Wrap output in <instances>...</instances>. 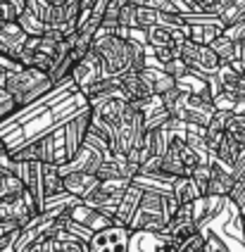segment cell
<instances>
[{"label":"cell","mask_w":245,"mask_h":252,"mask_svg":"<svg viewBox=\"0 0 245 252\" xmlns=\"http://www.w3.org/2000/svg\"><path fill=\"white\" fill-rule=\"evenodd\" d=\"M53 88H55V84L50 81V76L45 71L31 69V67H22V69L7 74V79H5V91L12 95L17 110L38 102Z\"/></svg>","instance_id":"cell-1"},{"label":"cell","mask_w":245,"mask_h":252,"mask_svg":"<svg viewBox=\"0 0 245 252\" xmlns=\"http://www.w3.org/2000/svg\"><path fill=\"white\" fill-rule=\"evenodd\" d=\"M91 53L98 57L105 79H119V76L133 71L129 41H122L117 36H100V38H93Z\"/></svg>","instance_id":"cell-2"},{"label":"cell","mask_w":245,"mask_h":252,"mask_svg":"<svg viewBox=\"0 0 245 252\" xmlns=\"http://www.w3.org/2000/svg\"><path fill=\"white\" fill-rule=\"evenodd\" d=\"M162 193L167 190H150V188H143V195H141V202L133 212L129 221L131 233H162L164 226L169 224L164 212H162Z\"/></svg>","instance_id":"cell-3"},{"label":"cell","mask_w":245,"mask_h":252,"mask_svg":"<svg viewBox=\"0 0 245 252\" xmlns=\"http://www.w3.org/2000/svg\"><path fill=\"white\" fill-rule=\"evenodd\" d=\"M179 57L184 60V64L188 67V71L198 74V76H202V79L214 76L216 71H219V67H221L219 57L212 53L210 45H198V43H190V41L181 43Z\"/></svg>","instance_id":"cell-4"},{"label":"cell","mask_w":245,"mask_h":252,"mask_svg":"<svg viewBox=\"0 0 245 252\" xmlns=\"http://www.w3.org/2000/svg\"><path fill=\"white\" fill-rule=\"evenodd\" d=\"M131 233L129 228L124 226H107L102 231L91 233L86 248L88 252H129V243H131Z\"/></svg>","instance_id":"cell-5"},{"label":"cell","mask_w":245,"mask_h":252,"mask_svg":"<svg viewBox=\"0 0 245 252\" xmlns=\"http://www.w3.org/2000/svg\"><path fill=\"white\" fill-rule=\"evenodd\" d=\"M88 126H91V110H88V105L81 110V112L74 114L69 122H64V124H62L67 159H72L74 153L84 145V140H86V136H88Z\"/></svg>","instance_id":"cell-6"},{"label":"cell","mask_w":245,"mask_h":252,"mask_svg":"<svg viewBox=\"0 0 245 252\" xmlns=\"http://www.w3.org/2000/svg\"><path fill=\"white\" fill-rule=\"evenodd\" d=\"M69 79H72V84L76 86V91H79V93H81L84 88H88V86H93L95 81L105 79V76H102V67H100V62H98V57L88 50V55H84L79 62H74L72 71H69Z\"/></svg>","instance_id":"cell-7"},{"label":"cell","mask_w":245,"mask_h":252,"mask_svg":"<svg viewBox=\"0 0 245 252\" xmlns=\"http://www.w3.org/2000/svg\"><path fill=\"white\" fill-rule=\"evenodd\" d=\"M27 33L19 29L17 22H0V55L19 60L24 45H27Z\"/></svg>","instance_id":"cell-8"},{"label":"cell","mask_w":245,"mask_h":252,"mask_svg":"<svg viewBox=\"0 0 245 252\" xmlns=\"http://www.w3.org/2000/svg\"><path fill=\"white\" fill-rule=\"evenodd\" d=\"M119 93L129 105L145 102V100L153 98V91H150V86L145 84L141 71H129V74L119 76Z\"/></svg>","instance_id":"cell-9"},{"label":"cell","mask_w":245,"mask_h":252,"mask_svg":"<svg viewBox=\"0 0 245 252\" xmlns=\"http://www.w3.org/2000/svg\"><path fill=\"white\" fill-rule=\"evenodd\" d=\"M98 183H100V179L95 174H79V171L62 174V190L76 200H86L98 188Z\"/></svg>","instance_id":"cell-10"},{"label":"cell","mask_w":245,"mask_h":252,"mask_svg":"<svg viewBox=\"0 0 245 252\" xmlns=\"http://www.w3.org/2000/svg\"><path fill=\"white\" fill-rule=\"evenodd\" d=\"M231 188H233V176H231V169L221 167L214 157H212V162H210V183H207V195L229 200ZM207 195H205V197H207Z\"/></svg>","instance_id":"cell-11"},{"label":"cell","mask_w":245,"mask_h":252,"mask_svg":"<svg viewBox=\"0 0 245 252\" xmlns=\"http://www.w3.org/2000/svg\"><path fill=\"white\" fill-rule=\"evenodd\" d=\"M141 195H143V188H138L136 183H129V188L124 190V195H122L119 205H117L112 224L126 228L131 221V217H133V212H136V207H138V202H141Z\"/></svg>","instance_id":"cell-12"},{"label":"cell","mask_w":245,"mask_h":252,"mask_svg":"<svg viewBox=\"0 0 245 252\" xmlns=\"http://www.w3.org/2000/svg\"><path fill=\"white\" fill-rule=\"evenodd\" d=\"M241 153H243V148H241V145H238V143H236L233 138H229V136L224 133L212 157H214V159L219 162V164H221V167L233 169V164H236V159L241 157Z\"/></svg>","instance_id":"cell-13"},{"label":"cell","mask_w":245,"mask_h":252,"mask_svg":"<svg viewBox=\"0 0 245 252\" xmlns=\"http://www.w3.org/2000/svg\"><path fill=\"white\" fill-rule=\"evenodd\" d=\"M169 193L174 195V200H176L179 205H193V202L200 197L195 183L190 181V176H179V179H174L172 186H169Z\"/></svg>","instance_id":"cell-14"},{"label":"cell","mask_w":245,"mask_h":252,"mask_svg":"<svg viewBox=\"0 0 245 252\" xmlns=\"http://www.w3.org/2000/svg\"><path fill=\"white\" fill-rule=\"evenodd\" d=\"M141 76L145 79V84L150 86V91H153V95H164L169 88L176 86L172 76H167L162 69H155V67H143L141 69Z\"/></svg>","instance_id":"cell-15"},{"label":"cell","mask_w":245,"mask_h":252,"mask_svg":"<svg viewBox=\"0 0 245 252\" xmlns=\"http://www.w3.org/2000/svg\"><path fill=\"white\" fill-rule=\"evenodd\" d=\"M224 33V27H214V24H193L188 27V41L198 43V45H210V43L219 38Z\"/></svg>","instance_id":"cell-16"},{"label":"cell","mask_w":245,"mask_h":252,"mask_svg":"<svg viewBox=\"0 0 245 252\" xmlns=\"http://www.w3.org/2000/svg\"><path fill=\"white\" fill-rule=\"evenodd\" d=\"M24 193V183L19 181L7 169H0V200H10V197H19Z\"/></svg>","instance_id":"cell-17"},{"label":"cell","mask_w":245,"mask_h":252,"mask_svg":"<svg viewBox=\"0 0 245 252\" xmlns=\"http://www.w3.org/2000/svg\"><path fill=\"white\" fill-rule=\"evenodd\" d=\"M210 48H212V53L219 57V62H221V64H231L233 60H238V48H236V43L229 41L224 33L210 43Z\"/></svg>","instance_id":"cell-18"},{"label":"cell","mask_w":245,"mask_h":252,"mask_svg":"<svg viewBox=\"0 0 245 252\" xmlns=\"http://www.w3.org/2000/svg\"><path fill=\"white\" fill-rule=\"evenodd\" d=\"M64 193L62 190V176L55 164H43V200Z\"/></svg>","instance_id":"cell-19"},{"label":"cell","mask_w":245,"mask_h":252,"mask_svg":"<svg viewBox=\"0 0 245 252\" xmlns=\"http://www.w3.org/2000/svg\"><path fill=\"white\" fill-rule=\"evenodd\" d=\"M17 24H19V29L27 33V36H31V38H41L45 33V24L38 19V17H33V14L29 12V10H24V12L17 17Z\"/></svg>","instance_id":"cell-20"},{"label":"cell","mask_w":245,"mask_h":252,"mask_svg":"<svg viewBox=\"0 0 245 252\" xmlns=\"http://www.w3.org/2000/svg\"><path fill=\"white\" fill-rule=\"evenodd\" d=\"M229 138H233L241 148H245V114H236L231 112L229 122H226V131H224Z\"/></svg>","instance_id":"cell-21"},{"label":"cell","mask_w":245,"mask_h":252,"mask_svg":"<svg viewBox=\"0 0 245 252\" xmlns=\"http://www.w3.org/2000/svg\"><path fill=\"white\" fill-rule=\"evenodd\" d=\"M190 181L195 183L200 197L207 195V183H210V164H198V167L190 171Z\"/></svg>","instance_id":"cell-22"},{"label":"cell","mask_w":245,"mask_h":252,"mask_svg":"<svg viewBox=\"0 0 245 252\" xmlns=\"http://www.w3.org/2000/svg\"><path fill=\"white\" fill-rule=\"evenodd\" d=\"M159 69L164 71L167 76H172L174 81H179V79H184V76H186V74H188V67H186V64H184V60H181V57H176V60H169V62H164V64H162Z\"/></svg>","instance_id":"cell-23"},{"label":"cell","mask_w":245,"mask_h":252,"mask_svg":"<svg viewBox=\"0 0 245 252\" xmlns=\"http://www.w3.org/2000/svg\"><path fill=\"white\" fill-rule=\"evenodd\" d=\"M193 5H195V10L198 12H207V14H219L226 5H229L231 0H190Z\"/></svg>","instance_id":"cell-24"},{"label":"cell","mask_w":245,"mask_h":252,"mask_svg":"<svg viewBox=\"0 0 245 252\" xmlns=\"http://www.w3.org/2000/svg\"><path fill=\"white\" fill-rule=\"evenodd\" d=\"M205 243H207V231H200V233L190 236L188 240H184L179 245V252H200L205 250Z\"/></svg>","instance_id":"cell-25"},{"label":"cell","mask_w":245,"mask_h":252,"mask_svg":"<svg viewBox=\"0 0 245 252\" xmlns=\"http://www.w3.org/2000/svg\"><path fill=\"white\" fill-rule=\"evenodd\" d=\"M15 112H17V105H15V100H12V95L5 88H0V124L5 119H10Z\"/></svg>","instance_id":"cell-26"},{"label":"cell","mask_w":245,"mask_h":252,"mask_svg":"<svg viewBox=\"0 0 245 252\" xmlns=\"http://www.w3.org/2000/svg\"><path fill=\"white\" fill-rule=\"evenodd\" d=\"M17 233H19V231H12V233H7V236L0 238V252H15Z\"/></svg>","instance_id":"cell-27"},{"label":"cell","mask_w":245,"mask_h":252,"mask_svg":"<svg viewBox=\"0 0 245 252\" xmlns=\"http://www.w3.org/2000/svg\"><path fill=\"white\" fill-rule=\"evenodd\" d=\"M12 231H19V226L15 221H0V238L7 236V233H12Z\"/></svg>","instance_id":"cell-28"},{"label":"cell","mask_w":245,"mask_h":252,"mask_svg":"<svg viewBox=\"0 0 245 252\" xmlns=\"http://www.w3.org/2000/svg\"><path fill=\"white\" fill-rule=\"evenodd\" d=\"M0 2L12 5V7H15V10H19V12H24V7H27V0H0Z\"/></svg>","instance_id":"cell-29"},{"label":"cell","mask_w":245,"mask_h":252,"mask_svg":"<svg viewBox=\"0 0 245 252\" xmlns=\"http://www.w3.org/2000/svg\"><path fill=\"white\" fill-rule=\"evenodd\" d=\"M5 79H7V71L0 69V88H5Z\"/></svg>","instance_id":"cell-30"},{"label":"cell","mask_w":245,"mask_h":252,"mask_svg":"<svg viewBox=\"0 0 245 252\" xmlns=\"http://www.w3.org/2000/svg\"><path fill=\"white\" fill-rule=\"evenodd\" d=\"M200 252H207V250H200Z\"/></svg>","instance_id":"cell-31"},{"label":"cell","mask_w":245,"mask_h":252,"mask_svg":"<svg viewBox=\"0 0 245 252\" xmlns=\"http://www.w3.org/2000/svg\"><path fill=\"white\" fill-rule=\"evenodd\" d=\"M0 22H2V19H0Z\"/></svg>","instance_id":"cell-32"}]
</instances>
